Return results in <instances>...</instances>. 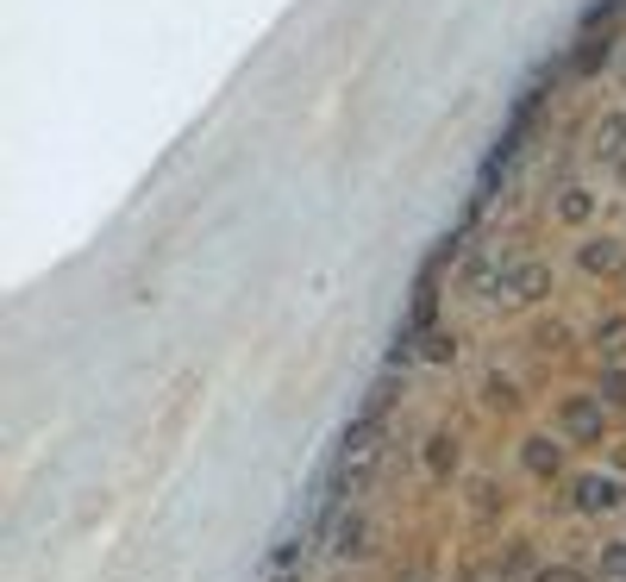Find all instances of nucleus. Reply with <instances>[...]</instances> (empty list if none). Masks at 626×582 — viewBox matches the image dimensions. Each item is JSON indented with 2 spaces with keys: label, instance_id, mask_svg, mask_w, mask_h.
Listing matches in <instances>:
<instances>
[{
  "label": "nucleus",
  "instance_id": "nucleus-1",
  "mask_svg": "<svg viewBox=\"0 0 626 582\" xmlns=\"http://www.w3.org/2000/svg\"><path fill=\"white\" fill-rule=\"evenodd\" d=\"M570 507H576V514H589V520H602V514H620V507H626L620 476H602V470L576 476V483H570Z\"/></svg>",
  "mask_w": 626,
  "mask_h": 582
},
{
  "label": "nucleus",
  "instance_id": "nucleus-2",
  "mask_svg": "<svg viewBox=\"0 0 626 582\" xmlns=\"http://www.w3.org/2000/svg\"><path fill=\"white\" fill-rule=\"evenodd\" d=\"M602 432H607V401L602 395H576V401H564V439L595 445Z\"/></svg>",
  "mask_w": 626,
  "mask_h": 582
},
{
  "label": "nucleus",
  "instance_id": "nucleus-3",
  "mask_svg": "<svg viewBox=\"0 0 626 582\" xmlns=\"http://www.w3.org/2000/svg\"><path fill=\"white\" fill-rule=\"evenodd\" d=\"M564 63L576 69V76H595V69L607 63V32H583V39L564 51Z\"/></svg>",
  "mask_w": 626,
  "mask_h": 582
},
{
  "label": "nucleus",
  "instance_id": "nucleus-4",
  "mask_svg": "<svg viewBox=\"0 0 626 582\" xmlns=\"http://www.w3.org/2000/svg\"><path fill=\"white\" fill-rule=\"evenodd\" d=\"M520 464H527L532 476H558V470H564V445H558V439H527V445H520Z\"/></svg>",
  "mask_w": 626,
  "mask_h": 582
},
{
  "label": "nucleus",
  "instance_id": "nucleus-5",
  "mask_svg": "<svg viewBox=\"0 0 626 582\" xmlns=\"http://www.w3.org/2000/svg\"><path fill=\"white\" fill-rule=\"evenodd\" d=\"M413 357L420 364H457V332H445V326H432L420 345H413Z\"/></svg>",
  "mask_w": 626,
  "mask_h": 582
},
{
  "label": "nucleus",
  "instance_id": "nucleus-6",
  "mask_svg": "<svg viewBox=\"0 0 626 582\" xmlns=\"http://www.w3.org/2000/svg\"><path fill=\"white\" fill-rule=\"evenodd\" d=\"M427 470L432 476H451V470H457V439H451V432H432L427 439Z\"/></svg>",
  "mask_w": 626,
  "mask_h": 582
},
{
  "label": "nucleus",
  "instance_id": "nucleus-7",
  "mask_svg": "<svg viewBox=\"0 0 626 582\" xmlns=\"http://www.w3.org/2000/svg\"><path fill=\"white\" fill-rule=\"evenodd\" d=\"M576 263H583L589 276H607L614 263H620V245H614V238H602V245H583V257H576Z\"/></svg>",
  "mask_w": 626,
  "mask_h": 582
},
{
  "label": "nucleus",
  "instance_id": "nucleus-8",
  "mask_svg": "<svg viewBox=\"0 0 626 582\" xmlns=\"http://www.w3.org/2000/svg\"><path fill=\"white\" fill-rule=\"evenodd\" d=\"M546 282H551L546 263H520V270H514V294H520V301H539V294H546Z\"/></svg>",
  "mask_w": 626,
  "mask_h": 582
},
{
  "label": "nucleus",
  "instance_id": "nucleus-9",
  "mask_svg": "<svg viewBox=\"0 0 626 582\" xmlns=\"http://www.w3.org/2000/svg\"><path fill=\"white\" fill-rule=\"evenodd\" d=\"M589 214H595L589 188H564V194H558V219H564V226H583Z\"/></svg>",
  "mask_w": 626,
  "mask_h": 582
},
{
  "label": "nucleus",
  "instance_id": "nucleus-10",
  "mask_svg": "<svg viewBox=\"0 0 626 582\" xmlns=\"http://www.w3.org/2000/svg\"><path fill=\"white\" fill-rule=\"evenodd\" d=\"M595 151H602V157H614V163L626 157V119H620V114H614V119L602 126V132H595Z\"/></svg>",
  "mask_w": 626,
  "mask_h": 582
},
{
  "label": "nucleus",
  "instance_id": "nucleus-11",
  "mask_svg": "<svg viewBox=\"0 0 626 582\" xmlns=\"http://www.w3.org/2000/svg\"><path fill=\"white\" fill-rule=\"evenodd\" d=\"M364 545H370V520H364V514H352V520L338 526V551H345V558H357Z\"/></svg>",
  "mask_w": 626,
  "mask_h": 582
},
{
  "label": "nucleus",
  "instance_id": "nucleus-12",
  "mask_svg": "<svg viewBox=\"0 0 626 582\" xmlns=\"http://www.w3.org/2000/svg\"><path fill=\"white\" fill-rule=\"evenodd\" d=\"M595 570H602L607 582H626V539L602 545V558H595Z\"/></svg>",
  "mask_w": 626,
  "mask_h": 582
},
{
  "label": "nucleus",
  "instance_id": "nucleus-13",
  "mask_svg": "<svg viewBox=\"0 0 626 582\" xmlns=\"http://www.w3.org/2000/svg\"><path fill=\"white\" fill-rule=\"evenodd\" d=\"M602 401L607 408H626V369L602 364Z\"/></svg>",
  "mask_w": 626,
  "mask_h": 582
},
{
  "label": "nucleus",
  "instance_id": "nucleus-14",
  "mask_svg": "<svg viewBox=\"0 0 626 582\" xmlns=\"http://www.w3.org/2000/svg\"><path fill=\"white\" fill-rule=\"evenodd\" d=\"M495 576H501V582H520V576H527V545H508V558L495 563Z\"/></svg>",
  "mask_w": 626,
  "mask_h": 582
},
{
  "label": "nucleus",
  "instance_id": "nucleus-15",
  "mask_svg": "<svg viewBox=\"0 0 626 582\" xmlns=\"http://www.w3.org/2000/svg\"><path fill=\"white\" fill-rule=\"evenodd\" d=\"M483 395H489L495 408H514V382H501V376H489V382H483Z\"/></svg>",
  "mask_w": 626,
  "mask_h": 582
},
{
  "label": "nucleus",
  "instance_id": "nucleus-16",
  "mask_svg": "<svg viewBox=\"0 0 626 582\" xmlns=\"http://www.w3.org/2000/svg\"><path fill=\"white\" fill-rule=\"evenodd\" d=\"M539 582H583L576 570H539Z\"/></svg>",
  "mask_w": 626,
  "mask_h": 582
},
{
  "label": "nucleus",
  "instance_id": "nucleus-17",
  "mask_svg": "<svg viewBox=\"0 0 626 582\" xmlns=\"http://www.w3.org/2000/svg\"><path fill=\"white\" fill-rule=\"evenodd\" d=\"M620 182H626V157H620Z\"/></svg>",
  "mask_w": 626,
  "mask_h": 582
}]
</instances>
